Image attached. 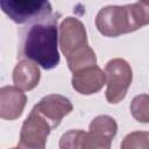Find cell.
<instances>
[{
    "label": "cell",
    "mask_w": 149,
    "mask_h": 149,
    "mask_svg": "<svg viewBox=\"0 0 149 149\" xmlns=\"http://www.w3.org/2000/svg\"><path fill=\"white\" fill-rule=\"evenodd\" d=\"M57 16L33 23L24 30L21 41V55L45 70L59 64Z\"/></svg>",
    "instance_id": "cell-1"
},
{
    "label": "cell",
    "mask_w": 149,
    "mask_h": 149,
    "mask_svg": "<svg viewBox=\"0 0 149 149\" xmlns=\"http://www.w3.org/2000/svg\"><path fill=\"white\" fill-rule=\"evenodd\" d=\"M95 27L100 34L107 37L135 31L128 5H109L101 8L95 16Z\"/></svg>",
    "instance_id": "cell-2"
},
{
    "label": "cell",
    "mask_w": 149,
    "mask_h": 149,
    "mask_svg": "<svg viewBox=\"0 0 149 149\" xmlns=\"http://www.w3.org/2000/svg\"><path fill=\"white\" fill-rule=\"evenodd\" d=\"M2 12L16 23L38 22L50 17L52 8L48 1L34 0H2L0 2Z\"/></svg>",
    "instance_id": "cell-3"
},
{
    "label": "cell",
    "mask_w": 149,
    "mask_h": 149,
    "mask_svg": "<svg viewBox=\"0 0 149 149\" xmlns=\"http://www.w3.org/2000/svg\"><path fill=\"white\" fill-rule=\"evenodd\" d=\"M106 73V99L109 104L120 102L127 94L133 80V71L129 63L122 58L111 59L105 68Z\"/></svg>",
    "instance_id": "cell-4"
},
{
    "label": "cell",
    "mask_w": 149,
    "mask_h": 149,
    "mask_svg": "<svg viewBox=\"0 0 149 149\" xmlns=\"http://www.w3.org/2000/svg\"><path fill=\"white\" fill-rule=\"evenodd\" d=\"M50 129V125L33 109L22 123L17 147L20 149H45Z\"/></svg>",
    "instance_id": "cell-5"
},
{
    "label": "cell",
    "mask_w": 149,
    "mask_h": 149,
    "mask_svg": "<svg viewBox=\"0 0 149 149\" xmlns=\"http://www.w3.org/2000/svg\"><path fill=\"white\" fill-rule=\"evenodd\" d=\"M85 45L88 44L83 22L72 16L65 17L59 26V48L62 54L68 57Z\"/></svg>",
    "instance_id": "cell-6"
},
{
    "label": "cell",
    "mask_w": 149,
    "mask_h": 149,
    "mask_svg": "<svg viewBox=\"0 0 149 149\" xmlns=\"http://www.w3.org/2000/svg\"><path fill=\"white\" fill-rule=\"evenodd\" d=\"M71 101L61 94H48L43 97L33 109H35L51 128H56L62 119L72 111Z\"/></svg>",
    "instance_id": "cell-7"
},
{
    "label": "cell",
    "mask_w": 149,
    "mask_h": 149,
    "mask_svg": "<svg viewBox=\"0 0 149 149\" xmlns=\"http://www.w3.org/2000/svg\"><path fill=\"white\" fill-rule=\"evenodd\" d=\"M106 81V73L97 65L74 72L71 79L72 87L78 93L85 95L99 92Z\"/></svg>",
    "instance_id": "cell-8"
},
{
    "label": "cell",
    "mask_w": 149,
    "mask_h": 149,
    "mask_svg": "<svg viewBox=\"0 0 149 149\" xmlns=\"http://www.w3.org/2000/svg\"><path fill=\"white\" fill-rule=\"evenodd\" d=\"M27 97L16 86H3L0 88V116L5 120L17 119L26 106Z\"/></svg>",
    "instance_id": "cell-9"
},
{
    "label": "cell",
    "mask_w": 149,
    "mask_h": 149,
    "mask_svg": "<svg viewBox=\"0 0 149 149\" xmlns=\"http://www.w3.org/2000/svg\"><path fill=\"white\" fill-rule=\"evenodd\" d=\"M41 71L36 63L29 59L20 61L13 70V83L22 91H30L38 85Z\"/></svg>",
    "instance_id": "cell-10"
},
{
    "label": "cell",
    "mask_w": 149,
    "mask_h": 149,
    "mask_svg": "<svg viewBox=\"0 0 149 149\" xmlns=\"http://www.w3.org/2000/svg\"><path fill=\"white\" fill-rule=\"evenodd\" d=\"M66 61L70 71H72L73 73L83 69L97 65L95 52L90 48V45H85L76 50L74 52H72L70 56L66 57Z\"/></svg>",
    "instance_id": "cell-11"
},
{
    "label": "cell",
    "mask_w": 149,
    "mask_h": 149,
    "mask_svg": "<svg viewBox=\"0 0 149 149\" xmlns=\"http://www.w3.org/2000/svg\"><path fill=\"white\" fill-rule=\"evenodd\" d=\"M90 130L104 134L113 140L118 132V125L116 121L109 115H98L91 121Z\"/></svg>",
    "instance_id": "cell-12"
},
{
    "label": "cell",
    "mask_w": 149,
    "mask_h": 149,
    "mask_svg": "<svg viewBox=\"0 0 149 149\" xmlns=\"http://www.w3.org/2000/svg\"><path fill=\"white\" fill-rule=\"evenodd\" d=\"M130 113L133 118L142 123H149V95L139 94L130 102Z\"/></svg>",
    "instance_id": "cell-13"
},
{
    "label": "cell",
    "mask_w": 149,
    "mask_h": 149,
    "mask_svg": "<svg viewBox=\"0 0 149 149\" xmlns=\"http://www.w3.org/2000/svg\"><path fill=\"white\" fill-rule=\"evenodd\" d=\"M128 6L135 30L149 24V1H137Z\"/></svg>",
    "instance_id": "cell-14"
},
{
    "label": "cell",
    "mask_w": 149,
    "mask_h": 149,
    "mask_svg": "<svg viewBox=\"0 0 149 149\" xmlns=\"http://www.w3.org/2000/svg\"><path fill=\"white\" fill-rule=\"evenodd\" d=\"M121 149H149V132L136 130L125 136Z\"/></svg>",
    "instance_id": "cell-15"
},
{
    "label": "cell",
    "mask_w": 149,
    "mask_h": 149,
    "mask_svg": "<svg viewBox=\"0 0 149 149\" xmlns=\"http://www.w3.org/2000/svg\"><path fill=\"white\" fill-rule=\"evenodd\" d=\"M112 139L97 132H86L81 149H111Z\"/></svg>",
    "instance_id": "cell-16"
},
{
    "label": "cell",
    "mask_w": 149,
    "mask_h": 149,
    "mask_svg": "<svg viewBox=\"0 0 149 149\" xmlns=\"http://www.w3.org/2000/svg\"><path fill=\"white\" fill-rule=\"evenodd\" d=\"M85 133L81 129L68 130L59 139V149H81Z\"/></svg>",
    "instance_id": "cell-17"
},
{
    "label": "cell",
    "mask_w": 149,
    "mask_h": 149,
    "mask_svg": "<svg viewBox=\"0 0 149 149\" xmlns=\"http://www.w3.org/2000/svg\"><path fill=\"white\" fill-rule=\"evenodd\" d=\"M10 149H20V148H19V147H17V148H10Z\"/></svg>",
    "instance_id": "cell-18"
}]
</instances>
